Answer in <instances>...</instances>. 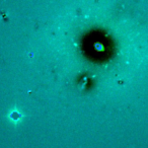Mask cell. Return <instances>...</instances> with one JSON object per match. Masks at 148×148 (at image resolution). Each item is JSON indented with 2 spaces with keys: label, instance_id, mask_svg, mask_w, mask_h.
<instances>
[{
  "label": "cell",
  "instance_id": "cell-1",
  "mask_svg": "<svg viewBox=\"0 0 148 148\" xmlns=\"http://www.w3.org/2000/svg\"><path fill=\"white\" fill-rule=\"evenodd\" d=\"M17 117H19V115H18V113L17 112H15V111H13L12 113L10 114V118L11 119H13V120H15Z\"/></svg>",
  "mask_w": 148,
  "mask_h": 148
}]
</instances>
